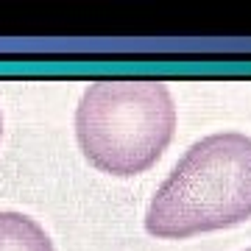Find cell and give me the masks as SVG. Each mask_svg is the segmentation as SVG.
Wrapping results in <instances>:
<instances>
[{
    "instance_id": "277c9868",
    "label": "cell",
    "mask_w": 251,
    "mask_h": 251,
    "mask_svg": "<svg viewBox=\"0 0 251 251\" xmlns=\"http://www.w3.org/2000/svg\"><path fill=\"white\" fill-rule=\"evenodd\" d=\"M0 137H3V112H0Z\"/></svg>"
},
{
    "instance_id": "6da1fadb",
    "label": "cell",
    "mask_w": 251,
    "mask_h": 251,
    "mask_svg": "<svg viewBox=\"0 0 251 251\" xmlns=\"http://www.w3.org/2000/svg\"><path fill=\"white\" fill-rule=\"evenodd\" d=\"M251 218V137L218 131L184 151L153 193L145 229L153 237L181 240Z\"/></svg>"
},
{
    "instance_id": "3957f363",
    "label": "cell",
    "mask_w": 251,
    "mask_h": 251,
    "mask_svg": "<svg viewBox=\"0 0 251 251\" xmlns=\"http://www.w3.org/2000/svg\"><path fill=\"white\" fill-rule=\"evenodd\" d=\"M0 251H56L48 232L23 212H0Z\"/></svg>"
},
{
    "instance_id": "5b68a950",
    "label": "cell",
    "mask_w": 251,
    "mask_h": 251,
    "mask_svg": "<svg viewBox=\"0 0 251 251\" xmlns=\"http://www.w3.org/2000/svg\"><path fill=\"white\" fill-rule=\"evenodd\" d=\"M246 251H251V249H246Z\"/></svg>"
},
{
    "instance_id": "7a4b0ae2",
    "label": "cell",
    "mask_w": 251,
    "mask_h": 251,
    "mask_svg": "<svg viewBox=\"0 0 251 251\" xmlns=\"http://www.w3.org/2000/svg\"><path fill=\"white\" fill-rule=\"evenodd\" d=\"M176 131V103L156 78H106L90 84L75 109L84 156L112 176L145 173Z\"/></svg>"
}]
</instances>
